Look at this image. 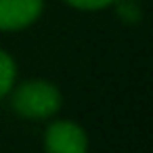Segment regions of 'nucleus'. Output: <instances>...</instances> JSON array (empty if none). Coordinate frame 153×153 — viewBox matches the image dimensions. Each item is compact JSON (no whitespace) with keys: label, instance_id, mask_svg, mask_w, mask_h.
Returning <instances> with one entry per match:
<instances>
[{"label":"nucleus","instance_id":"nucleus-1","mask_svg":"<svg viewBox=\"0 0 153 153\" xmlns=\"http://www.w3.org/2000/svg\"><path fill=\"white\" fill-rule=\"evenodd\" d=\"M13 109L30 120L53 117L61 109V92L53 82L27 80L13 90Z\"/></svg>","mask_w":153,"mask_h":153},{"label":"nucleus","instance_id":"nucleus-2","mask_svg":"<svg viewBox=\"0 0 153 153\" xmlns=\"http://www.w3.org/2000/svg\"><path fill=\"white\" fill-rule=\"evenodd\" d=\"M46 153H86L88 136L82 126L69 120L53 122L44 132Z\"/></svg>","mask_w":153,"mask_h":153},{"label":"nucleus","instance_id":"nucleus-4","mask_svg":"<svg viewBox=\"0 0 153 153\" xmlns=\"http://www.w3.org/2000/svg\"><path fill=\"white\" fill-rule=\"evenodd\" d=\"M15 78H17V65L13 57L7 51H0V99L13 90Z\"/></svg>","mask_w":153,"mask_h":153},{"label":"nucleus","instance_id":"nucleus-3","mask_svg":"<svg viewBox=\"0 0 153 153\" xmlns=\"http://www.w3.org/2000/svg\"><path fill=\"white\" fill-rule=\"evenodd\" d=\"M44 0H0V30L17 32L30 27L42 15Z\"/></svg>","mask_w":153,"mask_h":153},{"label":"nucleus","instance_id":"nucleus-5","mask_svg":"<svg viewBox=\"0 0 153 153\" xmlns=\"http://www.w3.org/2000/svg\"><path fill=\"white\" fill-rule=\"evenodd\" d=\"M65 2L71 4L74 9H80V11H99V9L113 4L115 0H65Z\"/></svg>","mask_w":153,"mask_h":153}]
</instances>
